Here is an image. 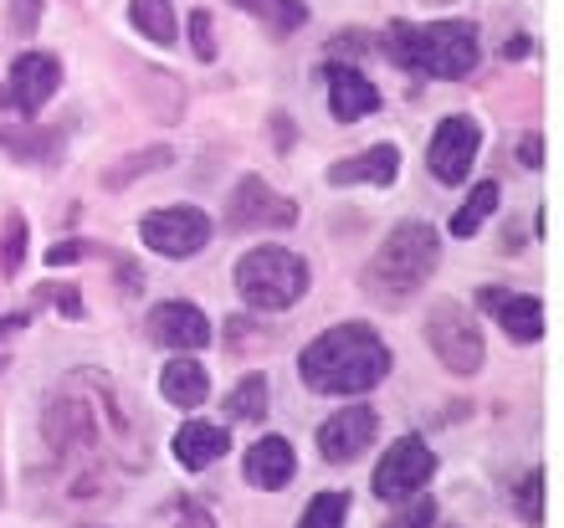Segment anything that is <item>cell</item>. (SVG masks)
<instances>
[{"mask_svg": "<svg viewBox=\"0 0 564 528\" xmlns=\"http://www.w3.org/2000/svg\"><path fill=\"white\" fill-rule=\"evenodd\" d=\"M0 104H6V93H0Z\"/></svg>", "mask_w": 564, "mask_h": 528, "instance_id": "cell-37", "label": "cell"}, {"mask_svg": "<svg viewBox=\"0 0 564 528\" xmlns=\"http://www.w3.org/2000/svg\"><path fill=\"white\" fill-rule=\"evenodd\" d=\"M26 328V313H11V319H0V369H6V344Z\"/></svg>", "mask_w": 564, "mask_h": 528, "instance_id": "cell-32", "label": "cell"}, {"mask_svg": "<svg viewBox=\"0 0 564 528\" xmlns=\"http://www.w3.org/2000/svg\"><path fill=\"white\" fill-rule=\"evenodd\" d=\"M170 164V149H144V154H129L119 170H108V185H123V180L144 175V170H164Z\"/></svg>", "mask_w": 564, "mask_h": 528, "instance_id": "cell-27", "label": "cell"}, {"mask_svg": "<svg viewBox=\"0 0 564 528\" xmlns=\"http://www.w3.org/2000/svg\"><path fill=\"white\" fill-rule=\"evenodd\" d=\"M77 257H88V241H57V247L46 251V262H52V267L77 262Z\"/></svg>", "mask_w": 564, "mask_h": 528, "instance_id": "cell-31", "label": "cell"}, {"mask_svg": "<svg viewBox=\"0 0 564 528\" xmlns=\"http://www.w3.org/2000/svg\"><path fill=\"white\" fill-rule=\"evenodd\" d=\"M52 303H57L67 319H83V298H77L73 288H52Z\"/></svg>", "mask_w": 564, "mask_h": 528, "instance_id": "cell-33", "label": "cell"}, {"mask_svg": "<svg viewBox=\"0 0 564 528\" xmlns=\"http://www.w3.org/2000/svg\"><path fill=\"white\" fill-rule=\"evenodd\" d=\"M21 262H26V220L11 216V220H6V251H0V272H6V278H15V272H21Z\"/></svg>", "mask_w": 564, "mask_h": 528, "instance_id": "cell-25", "label": "cell"}, {"mask_svg": "<svg viewBox=\"0 0 564 528\" xmlns=\"http://www.w3.org/2000/svg\"><path fill=\"white\" fill-rule=\"evenodd\" d=\"M519 160L529 164V170H539V133H529V139L519 144Z\"/></svg>", "mask_w": 564, "mask_h": 528, "instance_id": "cell-35", "label": "cell"}, {"mask_svg": "<svg viewBox=\"0 0 564 528\" xmlns=\"http://www.w3.org/2000/svg\"><path fill=\"white\" fill-rule=\"evenodd\" d=\"M344 518H349V493H318L303 508L297 528H344Z\"/></svg>", "mask_w": 564, "mask_h": 528, "instance_id": "cell-24", "label": "cell"}, {"mask_svg": "<svg viewBox=\"0 0 564 528\" xmlns=\"http://www.w3.org/2000/svg\"><path fill=\"white\" fill-rule=\"evenodd\" d=\"M226 446H231V437H226V425H210V421H185L175 431V441H170V452H175L180 467H210V462H221Z\"/></svg>", "mask_w": 564, "mask_h": 528, "instance_id": "cell-18", "label": "cell"}, {"mask_svg": "<svg viewBox=\"0 0 564 528\" xmlns=\"http://www.w3.org/2000/svg\"><path fill=\"white\" fill-rule=\"evenodd\" d=\"M231 6L257 15L272 36H293V31L308 21V6H303V0H231Z\"/></svg>", "mask_w": 564, "mask_h": 528, "instance_id": "cell-20", "label": "cell"}, {"mask_svg": "<svg viewBox=\"0 0 564 528\" xmlns=\"http://www.w3.org/2000/svg\"><path fill=\"white\" fill-rule=\"evenodd\" d=\"M297 220V206L288 201V195H278L268 185V180L247 175L231 191V201H226V226L231 231H257V226H293Z\"/></svg>", "mask_w": 564, "mask_h": 528, "instance_id": "cell-9", "label": "cell"}, {"mask_svg": "<svg viewBox=\"0 0 564 528\" xmlns=\"http://www.w3.org/2000/svg\"><path fill=\"white\" fill-rule=\"evenodd\" d=\"M293 467H297V456L293 446L282 437H262L247 446V462H241V472H247V483L262 487V493H272V487H288L293 483Z\"/></svg>", "mask_w": 564, "mask_h": 528, "instance_id": "cell-17", "label": "cell"}, {"mask_svg": "<svg viewBox=\"0 0 564 528\" xmlns=\"http://www.w3.org/2000/svg\"><path fill=\"white\" fill-rule=\"evenodd\" d=\"M62 83V67L57 57H46V52H26V57L11 62V104L21 108V114H42L46 98L57 93Z\"/></svg>", "mask_w": 564, "mask_h": 528, "instance_id": "cell-12", "label": "cell"}, {"mask_svg": "<svg viewBox=\"0 0 564 528\" xmlns=\"http://www.w3.org/2000/svg\"><path fill=\"white\" fill-rule=\"evenodd\" d=\"M42 431L57 452H83L98 441V416L83 406V400H52L42 416Z\"/></svg>", "mask_w": 564, "mask_h": 528, "instance_id": "cell-13", "label": "cell"}, {"mask_svg": "<svg viewBox=\"0 0 564 528\" xmlns=\"http://www.w3.org/2000/svg\"><path fill=\"white\" fill-rule=\"evenodd\" d=\"M519 518L529 528L544 524V477H539V472H529V477L519 483Z\"/></svg>", "mask_w": 564, "mask_h": 528, "instance_id": "cell-26", "label": "cell"}, {"mask_svg": "<svg viewBox=\"0 0 564 528\" xmlns=\"http://www.w3.org/2000/svg\"><path fill=\"white\" fill-rule=\"evenodd\" d=\"M426 344L452 375H477L482 369V334H477L473 313L462 303H431L426 309Z\"/></svg>", "mask_w": 564, "mask_h": 528, "instance_id": "cell-5", "label": "cell"}, {"mask_svg": "<svg viewBox=\"0 0 564 528\" xmlns=\"http://www.w3.org/2000/svg\"><path fill=\"white\" fill-rule=\"evenodd\" d=\"M144 328L154 344H164V349H175V354H191L210 344V319L195 303H160V309L149 313Z\"/></svg>", "mask_w": 564, "mask_h": 528, "instance_id": "cell-11", "label": "cell"}, {"mask_svg": "<svg viewBox=\"0 0 564 528\" xmlns=\"http://www.w3.org/2000/svg\"><path fill=\"white\" fill-rule=\"evenodd\" d=\"M160 396L170 400V406H180V411H195V406L210 396L206 369L195 365V359H185V354H175V359L160 369Z\"/></svg>", "mask_w": 564, "mask_h": 528, "instance_id": "cell-19", "label": "cell"}, {"mask_svg": "<svg viewBox=\"0 0 564 528\" xmlns=\"http://www.w3.org/2000/svg\"><path fill=\"white\" fill-rule=\"evenodd\" d=\"M262 411H268V375H247V380L226 396V416H231V421H257Z\"/></svg>", "mask_w": 564, "mask_h": 528, "instance_id": "cell-23", "label": "cell"}, {"mask_svg": "<svg viewBox=\"0 0 564 528\" xmlns=\"http://www.w3.org/2000/svg\"><path fill=\"white\" fill-rule=\"evenodd\" d=\"M375 108H380V88L359 67H334L328 73V114L339 123H355V118L375 114Z\"/></svg>", "mask_w": 564, "mask_h": 528, "instance_id": "cell-15", "label": "cell"}, {"mask_svg": "<svg viewBox=\"0 0 564 528\" xmlns=\"http://www.w3.org/2000/svg\"><path fill=\"white\" fill-rule=\"evenodd\" d=\"M386 57L416 77H467L477 67V31L467 21H390L386 31Z\"/></svg>", "mask_w": 564, "mask_h": 528, "instance_id": "cell-3", "label": "cell"}, {"mask_svg": "<svg viewBox=\"0 0 564 528\" xmlns=\"http://www.w3.org/2000/svg\"><path fill=\"white\" fill-rule=\"evenodd\" d=\"M129 21L144 31L149 42L175 46V6H170V0H134V6H129Z\"/></svg>", "mask_w": 564, "mask_h": 528, "instance_id": "cell-21", "label": "cell"}, {"mask_svg": "<svg viewBox=\"0 0 564 528\" xmlns=\"http://www.w3.org/2000/svg\"><path fill=\"white\" fill-rule=\"evenodd\" d=\"M492 211H498V185H492V180H477L473 195H467V206L452 216V236H473Z\"/></svg>", "mask_w": 564, "mask_h": 528, "instance_id": "cell-22", "label": "cell"}, {"mask_svg": "<svg viewBox=\"0 0 564 528\" xmlns=\"http://www.w3.org/2000/svg\"><path fill=\"white\" fill-rule=\"evenodd\" d=\"M436 472V452L421 437H401L395 446H386L380 467H375V498L380 503H401L411 493L426 487V477Z\"/></svg>", "mask_w": 564, "mask_h": 528, "instance_id": "cell-6", "label": "cell"}, {"mask_svg": "<svg viewBox=\"0 0 564 528\" xmlns=\"http://www.w3.org/2000/svg\"><path fill=\"white\" fill-rule=\"evenodd\" d=\"M175 528H216V524H210L206 508H185V514L175 518Z\"/></svg>", "mask_w": 564, "mask_h": 528, "instance_id": "cell-34", "label": "cell"}, {"mask_svg": "<svg viewBox=\"0 0 564 528\" xmlns=\"http://www.w3.org/2000/svg\"><path fill=\"white\" fill-rule=\"evenodd\" d=\"M191 42H195V57H200V62L216 57V36H210V11H195V15H191Z\"/></svg>", "mask_w": 564, "mask_h": 528, "instance_id": "cell-29", "label": "cell"}, {"mask_svg": "<svg viewBox=\"0 0 564 528\" xmlns=\"http://www.w3.org/2000/svg\"><path fill=\"white\" fill-rule=\"evenodd\" d=\"M139 236L160 257H195L210 241V216L200 206H164L139 220Z\"/></svg>", "mask_w": 564, "mask_h": 528, "instance_id": "cell-7", "label": "cell"}, {"mask_svg": "<svg viewBox=\"0 0 564 528\" xmlns=\"http://www.w3.org/2000/svg\"><path fill=\"white\" fill-rule=\"evenodd\" d=\"M442 262V241L426 220H401L395 231L386 236V247L375 251L365 272H359V288L370 303H386V309H401L426 288V278Z\"/></svg>", "mask_w": 564, "mask_h": 528, "instance_id": "cell-2", "label": "cell"}, {"mask_svg": "<svg viewBox=\"0 0 564 528\" xmlns=\"http://www.w3.org/2000/svg\"><path fill=\"white\" fill-rule=\"evenodd\" d=\"M401 175V149L395 144H375L355 160L328 164V185H395Z\"/></svg>", "mask_w": 564, "mask_h": 528, "instance_id": "cell-16", "label": "cell"}, {"mask_svg": "<svg viewBox=\"0 0 564 528\" xmlns=\"http://www.w3.org/2000/svg\"><path fill=\"white\" fill-rule=\"evenodd\" d=\"M36 11H42V0H11V26H15V36H31V31H36Z\"/></svg>", "mask_w": 564, "mask_h": 528, "instance_id": "cell-30", "label": "cell"}, {"mask_svg": "<svg viewBox=\"0 0 564 528\" xmlns=\"http://www.w3.org/2000/svg\"><path fill=\"white\" fill-rule=\"evenodd\" d=\"M431 524H436V503H431V498H416L411 508H405V514L390 518L386 528H431Z\"/></svg>", "mask_w": 564, "mask_h": 528, "instance_id": "cell-28", "label": "cell"}, {"mask_svg": "<svg viewBox=\"0 0 564 528\" xmlns=\"http://www.w3.org/2000/svg\"><path fill=\"white\" fill-rule=\"evenodd\" d=\"M503 57H529V36H513V42H503Z\"/></svg>", "mask_w": 564, "mask_h": 528, "instance_id": "cell-36", "label": "cell"}, {"mask_svg": "<svg viewBox=\"0 0 564 528\" xmlns=\"http://www.w3.org/2000/svg\"><path fill=\"white\" fill-rule=\"evenodd\" d=\"M482 309L498 313L508 334L519 338V344H534L544 334V303L529 293H503V288H482Z\"/></svg>", "mask_w": 564, "mask_h": 528, "instance_id": "cell-14", "label": "cell"}, {"mask_svg": "<svg viewBox=\"0 0 564 528\" xmlns=\"http://www.w3.org/2000/svg\"><path fill=\"white\" fill-rule=\"evenodd\" d=\"M237 293L262 313L293 309L308 293V262L288 247H257L237 262Z\"/></svg>", "mask_w": 564, "mask_h": 528, "instance_id": "cell-4", "label": "cell"}, {"mask_svg": "<svg viewBox=\"0 0 564 528\" xmlns=\"http://www.w3.org/2000/svg\"><path fill=\"white\" fill-rule=\"evenodd\" d=\"M477 144H482V129H477L473 118H442L436 133H431V149H426L431 175L442 180V185H462L477 160Z\"/></svg>", "mask_w": 564, "mask_h": 528, "instance_id": "cell-8", "label": "cell"}, {"mask_svg": "<svg viewBox=\"0 0 564 528\" xmlns=\"http://www.w3.org/2000/svg\"><path fill=\"white\" fill-rule=\"evenodd\" d=\"M375 431H380V416L370 406H349L318 425V452H324V462H355L359 452H370Z\"/></svg>", "mask_w": 564, "mask_h": 528, "instance_id": "cell-10", "label": "cell"}, {"mask_svg": "<svg viewBox=\"0 0 564 528\" xmlns=\"http://www.w3.org/2000/svg\"><path fill=\"white\" fill-rule=\"evenodd\" d=\"M297 369L318 396H365L390 375V349L370 323H339L313 338Z\"/></svg>", "mask_w": 564, "mask_h": 528, "instance_id": "cell-1", "label": "cell"}]
</instances>
